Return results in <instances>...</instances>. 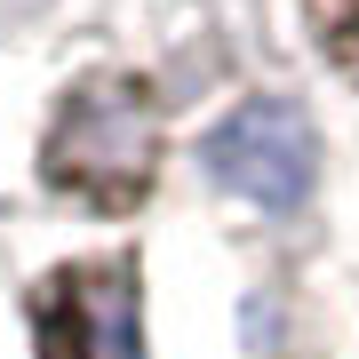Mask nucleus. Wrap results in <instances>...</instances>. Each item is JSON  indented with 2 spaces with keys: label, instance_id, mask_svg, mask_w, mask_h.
Wrapping results in <instances>:
<instances>
[{
  "label": "nucleus",
  "instance_id": "f03ea898",
  "mask_svg": "<svg viewBox=\"0 0 359 359\" xmlns=\"http://www.w3.org/2000/svg\"><path fill=\"white\" fill-rule=\"evenodd\" d=\"M32 344H40V359H144L136 264L96 256V264L48 271L32 287Z\"/></svg>",
  "mask_w": 359,
  "mask_h": 359
},
{
  "label": "nucleus",
  "instance_id": "f257e3e1",
  "mask_svg": "<svg viewBox=\"0 0 359 359\" xmlns=\"http://www.w3.org/2000/svg\"><path fill=\"white\" fill-rule=\"evenodd\" d=\"M48 184L96 216H128V208L152 192L160 176V120H152V96L136 80H80L56 112L48 144Z\"/></svg>",
  "mask_w": 359,
  "mask_h": 359
},
{
  "label": "nucleus",
  "instance_id": "7ed1b4c3",
  "mask_svg": "<svg viewBox=\"0 0 359 359\" xmlns=\"http://www.w3.org/2000/svg\"><path fill=\"white\" fill-rule=\"evenodd\" d=\"M200 160L224 192H240L256 208H304L311 176H320V136H311V120L295 104L256 96V104H240V112H224L208 128Z\"/></svg>",
  "mask_w": 359,
  "mask_h": 359
}]
</instances>
